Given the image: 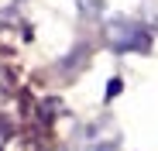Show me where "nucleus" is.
Instances as JSON below:
<instances>
[{"instance_id":"f257e3e1","label":"nucleus","mask_w":158,"mask_h":151,"mask_svg":"<svg viewBox=\"0 0 158 151\" xmlns=\"http://www.w3.org/2000/svg\"><path fill=\"white\" fill-rule=\"evenodd\" d=\"M107 45L114 52H148L151 35L144 24L131 21V17H110L107 21Z\"/></svg>"}]
</instances>
